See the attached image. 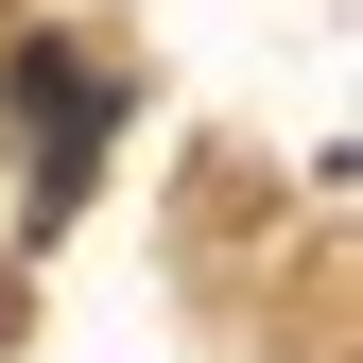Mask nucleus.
Returning a JSON list of instances; mask_svg holds the SVG:
<instances>
[{"mask_svg":"<svg viewBox=\"0 0 363 363\" xmlns=\"http://www.w3.org/2000/svg\"><path fill=\"white\" fill-rule=\"evenodd\" d=\"M18 121H35V225H69V191H86V156H104V69L35 35V52H18Z\"/></svg>","mask_w":363,"mask_h":363,"instance_id":"obj_1","label":"nucleus"}]
</instances>
